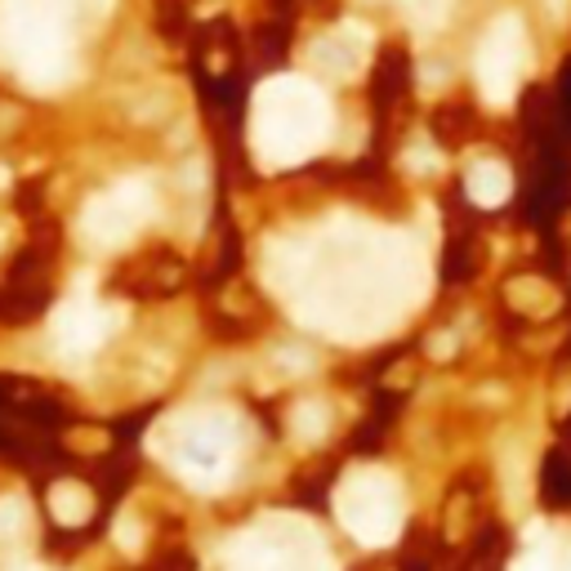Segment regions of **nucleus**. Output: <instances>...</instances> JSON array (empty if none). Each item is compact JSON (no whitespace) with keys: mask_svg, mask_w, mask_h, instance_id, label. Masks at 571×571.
Wrapping results in <instances>:
<instances>
[{"mask_svg":"<svg viewBox=\"0 0 571 571\" xmlns=\"http://www.w3.org/2000/svg\"><path fill=\"white\" fill-rule=\"evenodd\" d=\"M331 99L304 76H273L255 95L251 139L268 166H299L331 139Z\"/></svg>","mask_w":571,"mask_h":571,"instance_id":"f257e3e1","label":"nucleus"},{"mask_svg":"<svg viewBox=\"0 0 571 571\" xmlns=\"http://www.w3.org/2000/svg\"><path fill=\"white\" fill-rule=\"evenodd\" d=\"M80 0H0V58L32 90H58L72 76L67 14Z\"/></svg>","mask_w":571,"mask_h":571,"instance_id":"f03ea898","label":"nucleus"},{"mask_svg":"<svg viewBox=\"0 0 571 571\" xmlns=\"http://www.w3.org/2000/svg\"><path fill=\"white\" fill-rule=\"evenodd\" d=\"M152 451L166 455L197 492H219V486H228L232 455H237V416L232 411L171 416L152 433Z\"/></svg>","mask_w":571,"mask_h":571,"instance_id":"7ed1b4c3","label":"nucleus"},{"mask_svg":"<svg viewBox=\"0 0 571 571\" xmlns=\"http://www.w3.org/2000/svg\"><path fill=\"white\" fill-rule=\"evenodd\" d=\"M232 571H336L321 536L304 518H268L237 536L228 549Z\"/></svg>","mask_w":571,"mask_h":571,"instance_id":"20e7f679","label":"nucleus"},{"mask_svg":"<svg viewBox=\"0 0 571 571\" xmlns=\"http://www.w3.org/2000/svg\"><path fill=\"white\" fill-rule=\"evenodd\" d=\"M336 509L349 536L380 549L402 531V486L384 469H353L336 492Z\"/></svg>","mask_w":571,"mask_h":571,"instance_id":"39448f33","label":"nucleus"},{"mask_svg":"<svg viewBox=\"0 0 571 571\" xmlns=\"http://www.w3.org/2000/svg\"><path fill=\"white\" fill-rule=\"evenodd\" d=\"M156 215V193L147 179H125L112 193L95 197L80 215V237L90 241L95 251H117Z\"/></svg>","mask_w":571,"mask_h":571,"instance_id":"423d86ee","label":"nucleus"},{"mask_svg":"<svg viewBox=\"0 0 571 571\" xmlns=\"http://www.w3.org/2000/svg\"><path fill=\"white\" fill-rule=\"evenodd\" d=\"M527 72V32L514 14L496 19L492 32L477 45V90L486 103L505 108L518 95V80Z\"/></svg>","mask_w":571,"mask_h":571,"instance_id":"0eeeda50","label":"nucleus"},{"mask_svg":"<svg viewBox=\"0 0 571 571\" xmlns=\"http://www.w3.org/2000/svg\"><path fill=\"white\" fill-rule=\"evenodd\" d=\"M117 321H125L121 308L103 312L90 295H80V299H72V304L58 312V321H54L58 349H63L67 358H86V353H95V349L112 336V326H117Z\"/></svg>","mask_w":571,"mask_h":571,"instance_id":"6e6552de","label":"nucleus"},{"mask_svg":"<svg viewBox=\"0 0 571 571\" xmlns=\"http://www.w3.org/2000/svg\"><path fill=\"white\" fill-rule=\"evenodd\" d=\"M366 54H371V32L362 23H344L312 45V63L331 76H353L366 63Z\"/></svg>","mask_w":571,"mask_h":571,"instance_id":"1a4fd4ad","label":"nucleus"},{"mask_svg":"<svg viewBox=\"0 0 571 571\" xmlns=\"http://www.w3.org/2000/svg\"><path fill=\"white\" fill-rule=\"evenodd\" d=\"M509 188H514V179H509V171L501 166V161H477V166L469 171V197L477 206H505Z\"/></svg>","mask_w":571,"mask_h":571,"instance_id":"9d476101","label":"nucleus"},{"mask_svg":"<svg viewBox=\"0 0 571 571\" xmlns=\"http://www.w3.org/2000/svg\"><path fill=\"white\" fill-rule=\"evenodd\" d=\"M50 509H54V518L63 527H80V523H90V514H95V496L80 482H58L50 492Z\"/></svg>","mask_w":571,"mask_h":571,"instance_id":"9b49d317","label":"nucleus"},{"mask_svg":"<svg viewBox=\"0 0 571 571\" xmlns=\"http://www.w3.org/2000/svg\"><path fill=\"white\" fill-rule=\"evenodd\" d=\"M514 571H571V558L558 553V540L545 527L527 531V553L514 562Z\"/></svg>","mask_w":571,"mask_h":571,"instance_id":"f8f14e48","label":"nucleus"},{"mask_svg":"<svg viewBox=\"0 0 571 571\" xmlns=\"http://www.w3.org/2000/svg\"><path fill=\"white\" fill-rule=\"evenodd\" d=\"M290 425H295V438H304V442H321L326 429H331V416H326V406H321V402H299L295 411H290Z\"/></svg>","mask_w":571,"mask_h":571,"instance_id":"ddd939ff","label":"nucleus"},{"mask_svg":"<svg viewBox=\"0 0 571 571\" xmlns=\"http://www.w3.org/2000/svg\"><path fill=\"white\" fill-rule=\"evenodd\" d=\"M28 527V501L23 496H6L0 501V540H10Z\"/></svg>","mask_w":571,"mask_h":571,"instance_id":"4468645a","label":"nucleus"},{"mask_svg":"<svg viewBox=\"0 0 571 571\" xmlns=\"http://www.w3.org/2000/svg\"><path fill=\"white\" fill-rule=\"evenodd\" d=\"M117 540H121V549H125V553H139V531H134V523H130V518L117 527Z\"/></svg>","mask_w":571,"mask_h":571,"instance_id":"2eb2a0df","label":"nucleus"}]
</instances>
